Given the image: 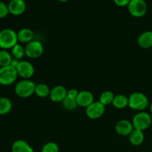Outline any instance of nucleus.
Returning a JSON list of instances; mask_svg holds the SVG:
<instances>
[{
    "label": "nucleus",
    "instance_id": "1",
    "mask_svg": "<svg viewBox=\"0 0 152 152\" xmlns=\"http://www.w3.org/2000/svg\"><path fill=\"white\" fill-rule=\"evenodd\" d=\"M17 33L10 28H4L0 31V48L12 49L18 43Z\"/></svg>",
    "mask_w": 152,
    "mask_h": 152
},
{
    "label": "nucleus",
    "instance_id": "2",
    "mask_svg": "<svg viewBox=\"0 0 152 152\" xmlns=\"http://www.w3.org/2000/svg\"><path fill=\"white\" fill-rule=\"evenodd\" d=\"M148 103L147 96L141 92L132 93L129 97V106L135 111H142L148 106Z\"/></svg>",
    "mask_w": 152,
    "mask_h": 152
},
{
    "label": "nucleus",
    "instance_id": "3",
    "mask_svg": "<svg viewBox=\"0 0 152 152\" xmlns=\"http://www.w3.org/2000/svg\"><path fill=\"white\" fill-rule=\"evenodd\" d=\"M37 85L30 80H23L16 83L15 86V94L21 98H28L35 94Z\"/></svg>",
    "mask_w": 152,
    "mask_h": 152
},
{
    "label": "nucleus",
    "instance_id": "4",
    "mask_svg": "<svg viewBox=\"0 0 152 152\" xmlns=\"http://www.w3.org/2000/svg\"><path fill=\"white\" fill-rule=\"evenodd\" d=\"M18 77L16 68L11 65L0 68V85L10 86L16 82Z\"/></svg>",
    "mask_w": 152,
    "mask_h": 152
},
{
    "label": "nucleus",
    "instance_id": "5",
    "mask_svg": "<svg viewBox=\"0 0 152 152\" xmlns=\"http://www.w3.org/2000/svg\"><path fill=\"white\" fill-rule=\"evenodd\" d=\"M132 123L134 129L143 132L151 126L152 119L148 113L140 111L134 116Z\"/></svg>",
    "mask_w": 152,
    "mask_h": 152
},
{
    "label": "nucleus",
    "instance_id": "6",
    "mask_svg": "<svg viewBox=\"0 0 152 152\" xmlns=\"http://www.w3.org/2000/svg\"><path fill=\"white\" fill-rule=\"evenodd\" d=\"M147 9L148 7L145 0H132L128 5V10L130 14L137 18L145 16Z\"/></svg>",
    "mask_w": 152,
    "mask_h": 152
},
{
    "label": "nucleus",
    "instance_id": "7",
    "mask_svg": "<svg viewBox=\"0 0 152 152\" xmlns=\"http://www.w3.org/2000/svg\"><path fill=\"white\" fill-rule=\"evenodd\" d=\"M25 55L31 59H37L42 56L44 52V47L39 41L32 40L25 47Z\"/></svg>",
    "mask_w": 152,
    "mask_h": 152
},
{
    "label": "nucleus",
    "instance_id": "8",
    "mask_svg": "<svg viewBox=\"0 0 152 152\" xmlns=\"http://www.w3.org/2000/svg\"><path fill=\"white\" fill-rule=\"evenodd\" d=\"M105 106L102 105L99 101L94 102L91 105L86 108V114L91 120H97L104 114Z\"/></svg>",
    "mask_w": 152,
    "mask_h": 152
},
{
    "label": "nucleus",
    "instance_id": "9",
    "mask_svg": "<svg viewBox=\"0 0 152 152\" xmlns=\"http://www.w3.org/2000/svg\"><path fill=\"white\" fill-rule=\"evenodd\" d=\"M18 76L23 80H29L34 76L35 69L32 64L28 61H20L16 67Z\"/></svg>",
    "mask_w": 152,
    "mask_h": 152
},
{
    "label": "nucleus",
    "instance_id": "10",
    "mask_svg": "<svg viewBox=\"0 0 152 152\" xmlns=\"http://www.w3.org/2000/svg\"><path fill=\"white\" fill-rule=\"evenodd\" d=\"M134 129L132 122L126 120H121L117 123L115 131L120 136H129Z\"/></svg>",
    "mask_w": 152,
    "mask_h": 152
},
{
    "label": "nucleus",
    "instance_id": "11",
    "mask_svg": "<svg viewBox=\"0 0 152 152\" xmlns=\"http://www.w3.org/2000/svg\"><path fill=\"white\" fill-rule=\"evenodd\" d=\"M68 95V91L64 86H56L50 90V99L53 102H62Z\"/></svg>",
    "mask_w": 152,
    "mask_h": 152
},
{
    "label": "nucleus",
    "instance_id": "12",
    "mask_svg": "<svg viewBox=\"0 0 152 152\" xmlns=\"http://www.w3.org/2000/svg\"><path fill=\"white\" fill-rule=\"evenodd\" d=\"M7 5L9 12L13 16L22 15L26 10V3L24 0H10Z\"/></svg>",
    "mask_w": 152,
    "mask_h": 152
},
{
    "label": "nucleus",
    "instance_id": "13",
    "mask_svg": "<svg viewBox=\"0 0 152 152\" xmlns=\"http://www.w3.org/2000/svg\"><path fill=\"white\" fill-rule=\"evenodd\" d=\"M77 102L78 106L86 108L94 102V97L91 92L88 91H83L79 92L77 97Z\"/></svg>",
    "mask_w": 152,
    "mask_h": 152
},
{
    "label": "nucleus",
    "instance_id": "14",
    "mask_svg": "<svg viewBox=\"0 0 152 152\" xmlns=\"http://www.w3.org/2000/svg\"><path fill=\"white\" fill-rule=\"evenodd\" d=\"M138 45L140 48L148 49L152 48V31H148L142 33L137 39Z\"/></svg>",
    "mask_w": 152,
    "mask_h": 152
},
{
    "label": "nucleus",
    "instance_id": "15",
    "mask_svg": "<svg viewBox=\"0 0 152 152\" xmlns=\"http://www.w3.org/2000/svg\"><path fill=\"white\" fill-rule=\"evenodd\" d=\"M11 152H34V149L25 140H17L12 144Z\"/></svg>",
    "mask_w": 152,
    "mask_h": 152
},
{
    "label": "nucleus",
    "instance_id": "16",
    "mask_svg": "<svg viewBox=\"0 0 152 152\" xmlns=\"http://www.w3.org/2000/svg\"><path fill=\"white\" fill-rule=\"evenodd\" d=\"M34 31L31 29L28 28H22L19 30L17 33L18 41L20 42L21 43H26L31 42L34 38Z\"/></svg>",
    "mask_w": 152,
    "mask_h": 152
},
{
    "label": "nucleus",
    "instance_id": "17",
    "mask_svg": "<svg viewBox=\"0 0 152 152\" xmlns=\"http://www.w3.org/2000/svg\"><path fill=\"white\" fill-rule=\"evenodd\" d=\"M145 140V136L142 131L134 129L133 132L129 135V141L131 143L135 146L140 145Z\"/></svg>",
    "mask_w": 152,
    "mask_h": 152
},
{
    "label": "nucleus",
    "instance_id": "18",
    "mask_svg": "<svg viewBox=\"0 0 152 152\" xmlns=\"http://www.w3.org/2000/svg\"><path fill=\"white\" fill-rule=\"evenodd\" d=\"M112 104L117 109H123L129 106V98L123 94H117L114 96Z\"/></svg>",
    "mask_w": 152,
    "mask_h": 152
},
{
    "label": "nucleus",
    "instance_id": "19",
    "mask_svg": "<svg viewBox=\"0 0 152 152\" xmlns=\"http://www.w3.org/2000/svg\"><path fill=\"white\" fill-rule=\"evenodd\" d=\"M12 102L7 97H0V115H5L8 114L12 109Z\"/></svg>",
    "mask_w": 152,
    "mask_h": 152
},
{
    "label": "nucleus",
    "instance_id": "20",
    "mask_svg": "<svg viewBox=\"0 0 152 152\" xmlns=\"http://www.w3.org/2000/svg\"><path fill=\"white\" fill-rule=\"evenodd\" d=\"M50 89L48 86L45 83H39L36 86L35 94L40 98H45L50 96Z\"/></svg>",
    "mask_w": 152,
    "mask_h": 152
},
{
    "label": "nucleus",
    "instance_id": "21",
    "mask_svg": "<svg viewBox=\"0 0 152 152\" xmlns=\"http://www.w3.org/2000/svg\"><path fill=\"white\" fill-rule=\"evenodd\" d=\"M13 59L11 53H9L7 50H0V68L10 65Z\"/></svg>",
    "mask_w": 152,
    "mask_h": 152
},
{
    "label": "nucleus",
    "instance_id": "22",
    "mask_svg": "<svg viewBox=\"0 0 152 152\" xmlns=\"http://www.w3.org/2000/svg\"><path fill=\"white\" fill-rule=\"evenodd\" d=\"M114 96H115V95L114 94L112 91H105L101 94L99 101L102 105L106 106V105L112 103Z\"/></svg>",
    "mask_w": 152,
    "mask_h": 152
},
{
    "label": "nucleus",
    "instance_id": "23",
    "mask_svg": "<svg viewBox=\"0 0 152 152\" xmlns=\"http://www.w3.org/2000/svg\"><path fill=\"white\" fill-rule=\"evenodd\" d=\"M62 105L63 108L68 110V111H74V110H75L78 107L77 99L70 97L68 96H67L65 99L62 101Z\"/></svg>",
    "mask_w": 152,
    "mask_h": 152
},
{
    "label": "nucleus",
    "instance_id": "24",
    "mask_svg": "<svg viewBox=\"0 0 152 152\" xmlns=\"http://www.w3.org/2000/svg\"><path fill=\"white\" fill-rule=\"evenodd\" d=\"M11 55L13 59L19 60L25 55V48L22 47L20 44H16L13 48L11 49Z\"/></svg>",
    "mask_w": 152,
    "mask_h": 152
},
{
    "label": "nucleus",
    "instance_id": "25",
    "mask_svg": "<svg viewBox=\"0 0 152 152\" xmlns=\"http://www.w3.org/2000/svg\"><path fill=\"white\" fill-rule=\"evenodd\" d=\"M42 152H59V147L56 142H48L43 145Z\"/></svg>",
    "mask_w": 152,
    "mask_h": 152
},
{
    "label": "nucleus",
    "instance_id": "26",
    "mask_svg": "<svg viewBox=\"0 0 152 152\" xmlns=\"http://www.w3.org/2000/svg\"><path fill=\"white\" fill-rule=\"evenodd\" d=\"M10 13L8 9V5L6 4L4 1H0V19H4Z\"/></svg>",
    "mask_w": 152,
    "mask_h": 152
},
{
    "label": "nucleus",
    "instance_id": "27",
    "mask_svg": "<svg viewBox=\"0 0 152 152\" xmlns=\"http://www.w3.org/2000/svg\"><path fill=\"white\" fill-rule=\"evenodd\" d=\"M132 0H114V3L119 7H126L128 6Z\"/></svg>",
    "mask_w": 152,
    "mask_h": 152
},
{
    "label": "nucleus",
    "instance_id": "28",
    "mask_svg": "<svg viewBox=\"0 0 152 152\" xmlns=\"http://www.w3.org/2000/svg\"><path fill=\"white\" fill-rule=\"evenodd\" d=\"M79 94V91L75 88H71L70 90L68 91V95L67 96H70V97H72V98H75L77 99V96Z\"/></svg>",
    "mask_w": 152,
    "mask_h": 152
},
{
    "label": "nucleus",
    "instance_id": "29",
    "mask_svg": "<svg viewBox=\"0 0 152 152\" xmlns=\"http://www.w3.org/2000/svg\"><path fill=\"white\" fill-rule=\"evenodd\" d=\"M19 62H20V61L18 60V59H13H13H12V61H11V63H10V65L16 68V67H17V65H19Z\"/></svg>",
    "mask_w": 152,
    "mask_h": 152
},
{
    "label": "nucleus",
    "instance_id": "30",
    "mask_svg": "<svg viewBox=\"0 0 152 152\" xmlns=\"http://www.w3.org/2000/svg\"><path fill=\"white\" fill-rule=\"evenodd\" d=\"M58 1H61V2H66V1H69V0H58Z\"/></svg>",
    "mask_w": 152,
    "mask_h": 152
},
{
    "label": "nucleus",
    "instance_id": "31",
    "mask_svg": "<svg viewBox=\"0 0 152 152\" xmlns=\"http://www.w3.org/2000/svg\"><path fill=\"white\" fill-rule=\"evenodd\" d=\"M150 111H151V114H152V102L151 103V105H150Z\"/></svg>",
    "mask_w": 152,
    "mask_h": 152
},
{
    "label": "nucleus",
    "instance_id": "32",
    "mask_svg": "<svg viewBox=\"0 0 152 152\" xmlns=\"http://www.w3.org/2000/svg\"><path fill=\"white\" fill-rule=\"evenodd\" d=\"M151 50H152V48H151Z\"/></svg>",
    "mask_w": 152,
    "mask_h": 152
}]
</instances>
